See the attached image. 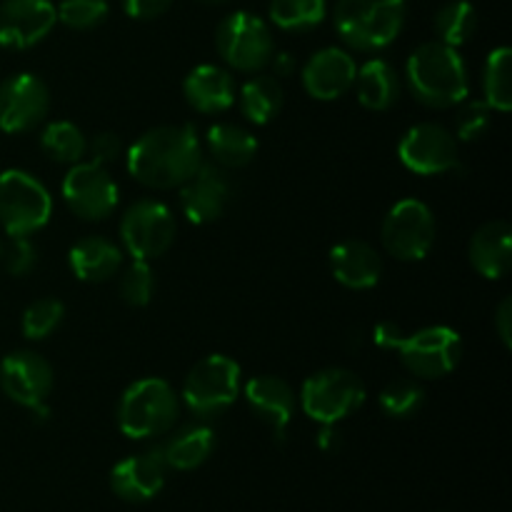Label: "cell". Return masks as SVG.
<instances>
[{"mask_svg": "<svg viewBox=\"0 0 512 512\" xmlns=\"http://www.w3.org/2000/svg\"><path fill=\"white\" fill-rule=\"evenodd\" d=\"M365 403V385L353 370L325 368L300 388V408L320 425H338Z\"/></svg>", "mask_w": 512, "mask_h": 512, "instance_id": "obj_8", "label": "cell"}, {"mask_svg": "<svg viewBox=\"0 0 512 512\" xmlns=\"http://www.w3.org/2000/svg\"><path fill=\"white\" fill-rule=\"evenodd\" d=\"M408 15L405 0H338L333 23L340 40L360 53H375L400 35Z\"/></svg>", "mask_w": 512, "mask_h": 512, "instance_id": "obj_3", "label": "cell"}, {"mask_svg": "<svg viewBox=\"0 0 512 512\" xmlns=\"http://www.w3.org/2000/svg\"><path fill=\"white\" fill-rule=\"evenodd\" d=\"M330 268L343 288L370 290L380 283L383 260L365 240H343L330 250Z\"/></svg>", "mask_w": 512, "mask_h": 512, "instance_id": "obj_21", "label": "cell"}, {"mask_svg": "<svg viewBox=\"0 0 512 512\" xmlns=\"http://www.w3.org/2000/svg\"><path fill=\"white\" fill-rule=\"evenodd\" d=\"M243 395L250 410L268 425L270 433L278 440H285V433L295 418V408H298V398L290 383H285L278 375H258L245 385Z\"/></svg>", "mask_w": 512, "mask_h": 512, "instance_id": "obj_19", "label": "cell"}, {"mask_svg": "<svg viewBox=\"0 0 512 512\" xmlns=\"http://www.w3.org/2000/svg\"><path fill=\"white\" fill-rule=\"evenodd\" d=\"M318 445L325 453H335V450H340V445H343V435L338 433L335 425H323V430H320L318 435Z\"/></svg>", "mask_w": 512, "mask_h": 512, "instance_id": "obj_43", "label": "cell"}, {"mask_svg": "<svg viewBox=\"0 0 512 512\" xmlns=\"http://www.w3.org/2000/svg\"><path fill=\"white\" fill-rule=\"evenodd\" d=\"M378 403L388 418H413L425 405V390L415 380H393V383L380 390Z\"/></svg>", "mask_w": 512, "mask_h": 512, "instance_id": "obj_33", "label": "cell"}, {"mask_svg": "<svg viewBox=\"0 0 512 512\" xmlns=\"http://www.w3.org/2000/svg\"><path fill=\"white\" fill-rule=\"evenodd\" d=\"M490 128V108L485 100H463V108L455 115V133L460 140H478Z\"/></svg>", "mask_w": 512, "mask_h": 512, "instance_id": "obj_37", "label": "cell"}, {"mask_svg": "<svg viewBox=\"0 0 512 512\" xmlns=\"http://www.w3.org/2000/svg\"><path fill=\"white\" fill-rule=\"evenodd\" d=\"M270 65H273V70L278 75H290L295 70V60H293V55H288V53H278V55H273V60H270Z\"/></svg>", "mask_w": 512, "mask_h": 512, "instance_id": "obj_44", "label": "cell"}, {"mask_svg": "<svg viewBox=\"0 0 512 512\" xmlns=\"http://www.w3.org/2000/svg\"><path fill=\"white\" fill-rule=\"evenodd\" d=\"M400 163L415 175H445L458 170V138L435 123L413 125L400 138Z\"/></svg>", "mask_w": 512, "mask_h": 512, "instance_id": "obj_12", "label": "cell"}, {"mask_svg": "<svg viewBox=\"0 0 512 512\" xmlns=\"http://www.w3.org/2000/svg\"><path fill=\"white\" fill-rule=\"evenodd\" d=\"M120 298L130 308H145L153 300L155 293V275L145 260H133L120 275Z\"/></svg>", "mask_w": 512, "mask_h": 512, "instance_id": "obj_35", "label": "cell"}, {"mask_svg": "<svg viewBox=\"0 0 512 512\" xmlns=\"http://www.w3.org/2000/svg\"><path fill=\"white\" fill-rule=\"evenodd\" d=\"M173 5V0H123V8L135 20L160 18Z\"/></svg>", "mask_w": 512, "mask_h": 512, "instance_id": "obj_40", "label": "cell"}, {"mask_svg": "<svg viewBox=\"0 0 512 512\" xmlns=\"http://www.w3.org/2000/svg\"><path fill=\"white\" fill-rule=\"evenodd\" d=\"M90 155H93V163L108 165L123 155V143H120V135L115 133H98L88 143Z\"/></svg>", "mask_w": 512, "mask_h": 512, "instance_id": "obj_39", "label": "cell"}, {"mask_svg": "<svg viewBox=\"0 0 512 512\" xmlns=\"http://www.w3.org/2000/svg\"><path fill=\"white\" fill-rule=\"evenodd\" d=\"M120 240H123V250L133 260L150 263L160 258L168 253L175 240L173 213L160 200H138L125 210L120 220Z\"/></svg>", "mask_w": 512, "mask_h": 512, "instance_id": "obj_10", "label": "cell"}, {"mask_svg": "<svg viewBox=\"0 0 512 512\" xmlns=\"http://www.w3.org/2000/svg\"><path fill=\"white\" fill-rule=\"evenodd\" d=\"M0 255H3V245H0Z\"/></svg>", "mask_w": 512, "mask_h": 512, "instance_id": "obj_46", "label": "cell"}, {"mask_svg": "<svg viewBox=\"0 0 512 512\" xmlns=\"http://www.w3.org/2000/svg\"><path fill=\"white\" fill-rule=\"evenodd\" d=\"M512 50L500 45L488 55L483 65V93L485 105L498 113H508L512 108Z\"/></svg>", "mask_w": 512, "mask_h": 512, "instance_id": "obj_29", "label": "cell"}, {"mask_svg": "<svg viewBox=\"0 0 512 512\" xmlns=\"http://www.w3.org/2000/svg\"><path fill=\"white\" fill-rule=\"evenodd\" d=\"M268 15L280 30L308 33L325 20L328 0H270Z\"/></svg>", "mask_w": 512, "mask_h": 512, "instance_id": "obj_30", "label": "cell"}, {"mask_svg": "<svg viewBox=\"0 0 512 512\" xmlns=\"http://www.w3.org/2000/svg\"><path fill=\"white\" fill-rule=\"evenodd\" d=\"M40 150L55 163L75 165L88 153V138L78 125L68 120H55L40 135Z\"/></svg>", "mask_w": 512, "mask_h": 512, "instance_id": "obj_31", "label": "cell"}, {"mask_svg": "<svg viewBox=\"0 0 512 512\" xmlns=\"http://www.w3.org/2000/svg\"><path fill=\"white\" fill-rule=\"evenodd\" d=\"M68 263L83 283H108L123 268V248L103 235H88L70 248Z\"/></svg>", "mask_w": 512, "mask_h": 512, "instance_id": "obj_24", "label": "cell"}, {"mask_svg": "<svg viewBox=\"0 0 512 512\" xmlns=\"http://www.w3.org/2000/svg\"><path fill=\"white\" fill-rule=\"evenodd\" d=\"M215 48L225 65L240 73H260L275 55L268 23L248 10H235L220 20L215 30Z\"/></svg>", "mask_w": 512, "mask_h": 512, "instance_id": "obj_7", "label": "cell"}, {"mask_svg": "<svg viewBox=\"0 0 512 512\" xmlns=\"http://www.w3.org/2000/svg\"><path fill=\"white\" fill-rule=\"evenodd\" d=\"M403 335H405L403 330H400L395 323H390V320H385V323H378V325H375V330H373L375 345H378V348H383V350H398Z\"/></svg>", "mask_w": 512, "mask_h": 512, "instance_id": "obj_41", "label": "cell"}, {"mask_svg": "<svg viewBox=\"0 0 512 512\" xmlns=\"http://www.w3.org/2000/svg\"><path fill=\"white\" fill-rule=\"evenodd\" d=\"M180 415V395L163 378L135 380L118 400V428L130 440L165 435Z\"/></svg>", "mask_w": 512, "mask_h": 512, "instance_id": "obj_4", "label": "cell"}, {"mask_svg": "<svg viewBox=\"0 0 512 512\" xmlns=\"http://www.w3.org/2000/svg\"><path fill=\"white\" fill-rule=\"evenodd\" d=\"M0 388L20 408L30 413L48 405L53 390V368L33 350H15L0 360Z\"/></svg>", "mask_w": 512, "mask_h": 512, "instance_id": "obj_15", "label": "cell"}, {"mask_svg": "<svg viewBox=\"0 0 512 512\" xmlns=\"http://www.w3.org/2000/svg\"><path fill=\"white\" fill-rule=\"evenodd\" d=\"M495 330L505 348H512V298L500 300L498 310H495Z\"/></svg>", "mask_w": 512, "mask_h": 512, "instance_id": "obj_42", "label": "cell"}, {"mask_svg": "<svg viewBox=\"0 0 512 512\" xmlns=\"http://www.w3.org/2000/svg\"><path fill=\"white\" fill-rule=\"evenodd\" d=\"M470 263L483 278L500 280L512 265V228L505 220H490L470 240Z\"/></svg>", "mask_w": 512, "mask_h": 512, "instance_id": "obj_23", "label": "cell"}, {"mask_svg": "<svg viewBox=\"0 0 512 512\" xmlns=\"http://www.w3.org/2000/svg\"><path fill=\"white\" fill-rule=\"evenodd\" d=\"M183 95L190 108L205 115L225 113L235 103V80L220 65L203 63L188 73L183 83Z\"/></svg>", "mask_w": 512, "mask_h": 512, "instance_id": "obj_22", "label": "cell"}, {"mask_svg": "<svg viewBox=\"0 0 512 512\" xmlns=\"http://www.w3.org/2000/svg\"><path fill=\"white\" fill-rule=\"evenodd\" d=\"M355 93L363 108L375 110V113H385V110L393 108L400 98V75L388 60H368L363 68L355 75Z\"/></svg>", "mask_w": 512, "mask_h": 512, "instance_id": "obj_26", "label": "cell"}, {"mask_svg": "<svg viewBox=\"0 0 512 512\" xmlns=\"http://www.w3.org/2000/svg\"><path fill=\"white\" fill-rule=\"evenodd\" d=\"M400 360L418 378H445L463 358V340L448 325H430L405 333L398 345Z\"/></svg>", "mask_w": 512, "mask_h": 512, "instance_id": "obj_11", "label": "cell"}, {"mask_svg": "<svg viewBox=\"0 0 512 512\" xmlns=\"http://www.w3.org/2000/svg\"><path fill=\"white\" fill-rule=\"evenodd\" d=\"M58 23L50 0H3L0 3V45L8 50H28L43 43Z\"/></svg>", "mask_w": 512, "mask_h": 512, "instance_id": "obj_17", "label": "cell"}, {"mask_svg": "<svg viewBox=\"0 0 512 512\" xmlns=\"http://www.w3.org/2000/svg\"><path fill=\"white\" fill-rule=\"evenodd\" d=\"M358 65L343 48H323L305 63L303 88L315 100H338L353 88Z\"/></svg>", "mask_w": 512, "mask_h": 512, "instance_id": "obj_20", "label": "cell"}, {"mask_svg": "<svg viewBox=\"0 0 512 512\" xmlns=\"http://www.w3.org/2000/svg\"><path fill=\"white\" fill-rule=\"evenodd\" d=\"M198 3H205V5H220V3H225V0H198Z\"/></svg>", "mask_w": 512, "mask_h": 512, "instance_id": "obj_45", "label": "cell"}, {"mask_svg": "<svg viewBox=\"0 0 512 512\" xmlns=\"http://www.w3.org/2000/svg\"><path fill=\"white\" fill-rule=\"evenodd\" d=\"M233 200V185L223 168L215 163H200V168L180 185V208L195 225H210L220 220Z\"/></svg>", "mask_w": 512, "mask_h": 512, "instance_id": "obj_16", "label": "cell"}, {"mask_svg": "<svg viewBox=\"0 0 512 512\" xmlns=\"http://www.w3.org/2000/svg\"><path fill=\"white\" fill-rule=\"evenodd\" d=\"M0 263L13 278H23L38 265V248L28 238H10L8 248H3Z\"/></svg>", "mask_w": 512, "mask_h": 512, "instance_id": "obj_38", "label": "cell"}, {"mask_svg": "<svg viewBox=\"0 0 512 512\" xmlns=\"http://www.w3.org/2000/svg\"><path fill=\"white\" fill-rule=\"evenodd\" d=\"M165 473H168V465L160 450H145L115 465L110 473V488L125 503H148L163 490Z\"/></svg>", "mask_w": 512, "mask_h": 512, "instance_id": "obj_18", "label": "cell"}, {"mask_svg": "<svg viewBox=\"0 0 512 512\" xmlns=\"http://www.w3.org/2000/svg\"><path fill=\"white\" fill-rule=\"evenodd\" d=\"M63 198L78 218L98 223L118 208V185L105 165L75 163L63 178Z\"/></svg>", "mask_w": 512, "mask_h": 512, "instance_id": "obj_13", "label": "cell"}, {"mask_svg": "<svg viewBox=\"0 0 512 512\" xmlns=\"http://www.w3.org/2000/svg\"><path fill=\"white\" fill-rule=\"evenodd\" d=\"M205 145L213 155V163L223 170L245 168L248 163H253L255 153H258L255 135L235 123L210 125L208 135H205Z\"/></svg>", "mask_w": 512, "mask_h": 512, "instance_id": "obj_27", "label": "cell"}, {"mask_svg": "<svg viewBox=\"0 0 512 512\" xmlns=\"http://www.w3.org/2000/svg\"><path fill=\"white\" fill-rule=\"evenodd\" d=\"M53 198L28 170L0 173V225L10 238H28L50 223Z\"/></svg>", "mask_w": 512, "mask_h": 512, "instance_id": "obj_5", "label": "cell"}, {"mask_svg": "<svg viewBox=\"0 0 512 512\" xmlns=\"http://www.w3.org/2000/svg\"><path fill=\"white\" fill-rule=\"evenodd\" d=\"M58 20L73 30H93L108 18V0H63L55 8Z\"/></svg>", "mask_w": 512, "mask_h": 512, "instance_id": "obj_36", "label": "cell"}, {"mask_svg": "<svg viewBox=\"0 0 512 512\" xmlns=\"http://www.w3.org/2000/svg\"><path fill=\"white\" fill-rule=\"evenodd\" d=\"M240 365L228 355H205L193 365L183 383L185 408L200 420L225 413L240 395Z\"/></svg>", "mask_w": 512, "mask_h": 512, "instance_id": "obj_6", "label": "cell"}, {"mask_svg": "<svg viewBox=\"0 0 512 512\" xmlns=\"http://www.w3.org/2000/svg\"><path fill=\"white\" fill-rule=\"evenodd\" d=\"M165 465L173 470H195L213 455L215 433L203 423L183 425L158 445Z\"/></svg>", "mask_w": 512, "mask_h": 512, "instance_id": "obj_25", "label": "cell"}, {"mask_svg": "<svg viewBox=\"0 0 512 512\" xmlns=\"http://www.w3.org/2000/svg\"><path fill=\"white\" fill-rule=\"evenodd\" d=\"M405 78L415 100L435 110L453 108L468 98V68L458 48L440 40L413 50L405 65Z\"/></svg>", "mask_w": 512, "mask_h": 512, "instance_id": "obj_2", "label": "cell"}, {"mask_svg": "<svg viewBox=\"0 0 512 512\" xmlns=\"http://www.w3.org/2000/svg\"><path fill=\"white\" fill-rule=\"evenodd\" d=\"M238 98L243 115L255 125H268L283 108V88L273 75H253Z\"/></svg>", "mask_w": 512, "mask_h": 512, "instance_id": "obj_28", "label": "cell"}, {"mask_svg": "<svg viewBox=\"0 0 512 512\" xmlns=\"http://www.w3.org/2000/svg\"><path fill=\"white\" fill-rule=\"evenodd\" d=\"M65 308L60 300L55 298H40L30 303L23 313V335L28 340H45L58 330L63 323Z\"/></svg>", "mask_w": 512, "mask_h": 512, "instance_id": "obj_34", "label": "cell"}, {"mask_svg": "<svg viewBox=\"0 0 512 512\" xmlns=\"http://www.w3.org/2000/svg\"><path fill=\"white\" fill-rule=\"evenodd\" d=\"M50 110L48 85L33 73H15L0 83V130L10 135L30 133Z\"/></svg>", "mask_w": 512, "mask_h": 512, "instance_id": "obj_14", "label": "cell"}, {"mask_svg": "<svg viewBox=\"0 0 512 512\" xmlns=\"http://www.w3.org/2000/svg\"><path fill=\"white\" fill-rule=\"evenodd\" d=\"M203 163V143L193 125L145 130L125 155L133 180L153 190L180 188Z\"/></svg>", "mask_w": 512, "mask_h": 512, "instance_id": "obj_1", "label": "cell"}, {"mask_svg": "<svg viewBox=\"0 0 512 512\" xmlns=\"http://www.w3.org/2000/svg\"><path fill=\"white\" fill-rule=\"evenodd\" d=\"M435 30H438L440 43L460 48L478 30V10L468 0H448L435 13Z\"/></svg>", "mask_w": 512, "mask_h": 512, "instance_id": "obj_32", "label": "cell"}, {"mask_svg": "<svg viewBox=\"0 0 512 512\" xmlns=\"http://www.w3.org/2000/svg\"><path fill=\"white\" fill-rule=\"evenodd\" d=\"M435 233H438V225H435L433 210L423 200L403 198L385 215L380 238L395 260L415 263L430 253Z\"/></svg>", "mask_w": 512, "mask_h": 512, "instance_id": "obj_9", "label": "cell"}]
</instances>
